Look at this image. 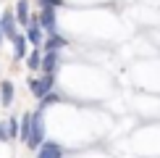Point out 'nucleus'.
<instances>
[{
	"label": "nucleus",
	"mask_w": 160,
	"mask_h": 158,
	"mask_svg": "<svg viewBox=\"0 0 160 158\" xmlns=\"http://www.w3.org/2000/svg\"><path fill=\"white\" fill-rule=\"evenodd\" d=\"M42 5H52V8H61L63 5V0H39V8Z\"/></svg>",
	"instance_id": "obj_16"
},
{
	"label": "nucleus",
	"mask_w": 160,
	"mask_h": 158,
	"mask_svg": "<svg viewBox=\"0 0 160 158\" xmlns=\"http://www.w3.org/2000/svg\"><path fill=\"white\" fill-rule=\"evenodd\" d=\"M45 140V118H42V108H37V113L32 116V137H29V148H39Z\"/></svg>",
	"instance_id": "obj_1"
},
{
	"label": "nucleus",
	"mask_w": 160,
	"mask_h": 158,
	"mask_svg": "<svg viewBox=\"0 0 160 158\" xmlns=\"http://www.w3.org/2000/svg\"><path fill=\"white\" fill-rule=\"evenodd\" d=\"M0 21H3V32H5V37L8 40H13L18 34V18H16V11H5L3 16H0Z\"/></svg>",
	"instance_id": "obj_4"
},
{
	"label": "nucleus",
	"mask_w": 160,
	"mask_h": 158,
	"mask_svg": "<svg viewBox=\"0 0 160 158\" xmlns=\"http://www.w3.org/2000/svg\"><path fill=\"white\" fill-rule=\"evenodd\" d=\"M58 100H61V97H58L55 95V92H48V95H45V97H39V108H48V105H52V103H58Z\"/></svg>",
	"instance_id": "obj_14"
},
{
	"label": "nucleus",
	"mask_w": 160,
	"mask_h": 158,
	"mask_svg": "<svg viewBox=\"0 0 160 158\" xmlns=\"http://www.w3.org/2000/svg\"><path fill=\"white\" fill-rule=\"evenodd\" d=\"M16 18L21 26H29L32 24V16H29V0H16Z\"/></svg>",
	"instance_id": "obj_9"
},
{
	"label": "nucleus",
	"mask_w": 160,
	"mask_h": 158,
	"mask_svg": "<svg viewBox=\"0 0 160 158\" xmlns=\"http://www.w3.org/2000/svg\"><path fill=\"white\" fill-rule=\"evenodd\" d=\"M37 158H63V148L58 142H42Z\"/></svg>",
	"instance_id": "obj_7"
},
{
	"label": "nucleus",
	"mask_w": 160,
	"mask_h": 158,
	"mask_svg": "<svg viewBox=\"0 0 160 158\" xmlns=\"http://www.w3.org/2000/svg\"><path fill=\"white\" fill-rule=\"evenodd\" d=\"M32 116L34 113H24L21 116V134L18 137H21L24 142H29V137H32Z\"/></svg>",
	"instance_id": "obj_12"
},
{
	"label": "nucleus",
	"mask_w": 160,
	"mask_h": 158,
	"mask_svg": "<svg viewBox=\"0 0 160 158\" xmlns=\"http://www.w3.org/2000/svg\"><path fill=\"white\" fill-rule=\"evenodd\" d=\"M39 24H42V29L48 32V34H55L58 32V18H55V8H52V5H42V11H39Z\"/></svg>",
	"instance_id": "obj_3"
},
{
	"label": "nucleus",
	"mask_w": 160,
	"mask_h": 158,
	"mask_svg": "<svg viewBox=\"0 0 160 158\" xmlns=\"http://www.w3.org/2000/svg\"><path fill=\"white\" fill-rule=\"evenodd\" d=\"M0 103L11 105L13 103V82H3L0 84Z\"/></svg>",
	"instance_id": "obj_11"
},
{
	"label": "nucleus",
	"mask_w": 160,
	"mask_h": 158,
	"mask_svg": "<svg viewBox=\"0 0 160 158\" xmlns=\"http://www.w3.org/2000/svg\"><path fill=\"white\" fill-rule=\"evenodd\" d=\"M52 82H55V74H45L42 71V76L39 79H32V95L34 97H45L48 92H52Z\"/></svg>",
	"instance_id": "obj_2"
},
{
	"label": "nucleus",
	"mask_w": 160,
	"mask_h": 158,
	"mask_svg": "<svg viewBox=\"0 0 160 158\" xmlns=\"http://www.w3.org/2000/svg\"><path fill=\"white\" fill-rule=\"evenodd\" d=\"M42 24H39V16L32 18V24L26 26V37H29V42L34 45V48H42Z\"/></svg>",
	"instance_id": "obj_5"
},
{
	"label": "nucleus",
	"mask_w": 160,
	"mask_h": 158,
	"mask_svg": "<svg viewBox=\"0 0 160 158\" xmlns=\"http://www.w3.org/2000/svg\"><path fill=\"white\" fill-rule=\"evenodd\" d=\"M66 45H68V40H66L63 34H58V32H55V34H50V37L42 42V48H45V50H63Z\"/></svg>",
	"instance_id": "obj_10"
},
{
	"label": "nucleus",
	"mask_w": 160,
	"mask_h": 158,
	"mask_svg": "<svg viewBox=\"0 0 160 158\" xmlns=\"http://www.w3.org/2000/svg\"><path fill=\"white\" fill-rule=\"evenodd\" d=\"M8 132H11V137H18V134H21V124H18L16 116L8 118Z\"/></svg>",
	"instance_id": "obj_15"
},
{
	"label": "nucleus",
	"mask_w": 160,
	"mask_h": 158,
	"mask_svg": "<svg viewBox=\"0 0 160 158\" xmlns=\"http://www.w3.org/2000/svg\"><path fill=\"white\" fill-rule=\"evenodd\" d=\"M26 66H29L32 71H39V69H42V53H39V50H32L29 55H26Z\"/></svg>",
	"instance_id": "obj_13"
},
{
	"label": "nucleus",
	"mask_w": 160,
	"mask_h": 158,
	"mask_svg": "<svg viewBox=\"0 0 160 158\" xmlns=\"http://www.w3.org/2000/svg\"><path fill=\"white\" fill-rule=\"evenodd\" d=\"M26 55H29V37L16 34L13 37V58L21 61V58H26Z\"/></svg>",
	"instance_id": "obj_6"
},
{
	"label": "nucleus",
	"mask_w": 160,
	"mask_h": 158,
	"mask_svg": "<svg viewBox=\"0 0 160 158\" xmlns=\"http://www.w3.org/2000/svg\"><path fill=\"white\" fill-rule=\"evenodd\" d=\"M11 132H8V124H0V140H8Z\"/></svg>",
	"instance_id": "obj_17"
},
{
	"label": "nucleus",
	"mask_w": 160,
	"mask_h": 158,
	"mask_svg": "<svg viewBox=\"0 0 160 158\" xmlns=\"http://www.w3.org/2000/svg\"><path fill=\"white\" fill-rule=\"evenodd\" d=\"M42 71H45V74H55V71H58V50H45V55H42Z\"/></svg>",
	"instance_id": "obj_8"
},
{
	"label": "nucleus",
	"mask_w": 160,
	"mask_h": 158,
	"mask_svg": "<svg viewBox=\"0 0 160 158\" xmlns=\"http://www.w3.org/2000/svg\"><path fill=\"white\" fill-rule=\"evenodd\" d=\"M3 40H5V32H3V21H0V48H3Z\"/></svg>",
	"instance_id": "obj_18"
}]
</instances>
